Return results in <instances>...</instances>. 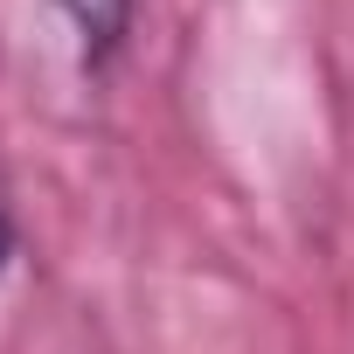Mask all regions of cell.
I'll return each instance as SVG.
<instances>
[{
  "instance_id": "6da1fadb",
  "label": "cell",
  "mask_w": 354,
  "mask_h": 354,
  "mask_svg": "<svg viewBox=\"0 0 354 354\" xmlns=\"http://www.w3.org/2000/svg\"><path fill=\"white\" fill-rule=\"evenodd\" d=\"M49 15L70 28L77 63H84V70H104V63L125 49V35H132L139 0H49Z\"/></svg>"
},
{
  "instance_id": "7a4b0ae2",
  "label": "cell",
  "mask_w": 354,
  "mask_h": 354,
  "mask_svg": "<svg viewBox=\"0 0 354 354\" xmlns=\"http://www.w3.org/2000/svg\"><path fill=\"white\" fill-rule=\"evenodd\" d=\"M15 264V216H8V202H0V271Z\"/></svg>"
}]
</instances>
